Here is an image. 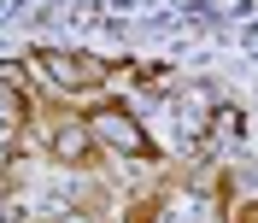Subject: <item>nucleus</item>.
Segmentation results:
<instances>
[{"mask_svg":"<svg viewBox=\"0 0 258 223\" xmlns=\"http://www.w3.org/2000/svg\"><path fill=\"white\" fill-rule=\"evenodd\" d=\"M30 71L41 82H53V94H88L112 77V65L94 59V53H77V47H35L30 53Z\"/></svg>","mask_w":258,"mask_h":223,"instance_id":"1","label":"nucleus"},{"mask_svg":"<svg viewBox=\"0 0 258 223\" xmlns=\"http://www.w3.org/2000/svg\"><path fill=\"white\" fill-rule=\"evenodd\" d=\"M82 124H88L94 147H112V153H123V159H159L153 135H147V129L135 124V112H123V106H100L94 118H82Z\"/></svg>","mask_w":258,"mask_h":223,"instance_id":"2","label":"nucleus"},{"mask_svg":"<svg viewBox=\"0 0 258 223\" xmlns=\"http://www.w3.org/2000/svg\"><path fill=\"white\" fill-rule=\"evenodd\" d=\"M94 135H88V124L82 118H59V124H47V159L64 164V171H82V164H94Z\"/></svg>","mask_w":258,"mask_h":223,"instance_id":"3","label":"nucleus"},{"mask_svg":"<svg viewBox=\"0 0 258 223\" xmlns=\"http://www.w3.org/2000/svg\"><path fill=\"white\" fill-rule=\"evenodd\" d=\"M235 223H258V200H246V206L235 211Z\"/></svg>","mask_w":258,"mask_h":223,"instance_id":"4","label":"nucleus"}]
</instances>
